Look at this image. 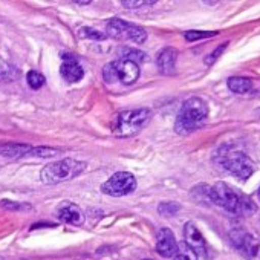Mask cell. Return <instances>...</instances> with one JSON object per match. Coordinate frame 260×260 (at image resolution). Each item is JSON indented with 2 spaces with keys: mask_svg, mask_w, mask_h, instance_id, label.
Segmentation results:
<instances>
[{
  "mask_svg": "<svg viewBox=\"0 0 260 260\" xmlns=\"http://www.w3.org/2000/svg\"><path fill=\"white\" fill-rule=\"evenodd\" d=\"M210 202L216 204L217 207L223 208L226 213L234 216H248L255 211V205L248 196L237 193L233 187H230L225 182H217L211 187Z\"/></svg>",
  "mask_w": 260,
  "mask_h": 260,
  "instance_id": "obj_1",
  "label": "cell"
},
{
  "mask_svg": "<svg viewBox=\"0 0 260 260\" xmlns=\"http://www.w3.org/2000/svg\"><path fill=\"white\" fill-rule=\"evenodd\" d=\"M208 116V106L202 98H188L178 112L175 130L179 135H188L201 128Z\"/></svg>",
  "mask_w": 260,
  "mask_h": 260,
  "instance_id": "obj_2",
  "label": "cell"
},
{
  "mask_svg": "<svg viewBox=\"0 0 260 260\" xmlns=\"http://www.w3.org/2000/svg\"><path fill=\"white\" fill-rule=\"evenodd\" d=\"M214 161L225 172L237 176L239 179H248L254 172V162L249 159V156L233 146H222L216 152Z\"/></svg>",
  "mask_w": 260,
  "mask_h": 260,
  "instance_id": "obj_3",
  "label": "cell"
},
{
  "mask_svg": "<svg viewBox=\"0 0 260 260\" xmlns=\"http://www.w3.org/2000/svg\"><path fill=\"white\" fill-rule=\"evenodd\" d=\"M152 110L141 107V109H132L124 110L116 115L112 127V134L118 138H127L138 134L140 130L150 121Z\"/></svg>",
  "mask_w": 260,
  "mask_h": 260,
  "instance_id": "obj_4",
  "label": "cell"
},
{
  "mask_svg": "<svg viewBox=\"0 0 260 260\" xmlns=\"http://www.w3.org/2000/svg\"><path fill=\"white\" fill-rule=\"evenodd\" d=\"M84 169H86V162L64 158L61 161L46 166L40 173V179L45 185H55V184L77 178L78 175L84 172Z\"/></svg>",
  "mask_w": 260,
  "mask_h": 260,
  "instance_id": "obj_5",
  "label": "cell"
},
{
  "mask_svg": "<svg viewBox=\"0 0 260 260\" xmlns=\"http://www.w3.org/2000/svg\"><path fill=\"white\" fill-rule=\"evenodd\" d=\"M103 78L106 83H121L125 86L134 84L140 78V66L128 60H115L103 68Z\"/></svg>",
  "mask_w": 260,
  "mask_h": 260,
  "instance_id": "obj_6",
  "label": "cell"
},
{
  "mask_svg": "<svg viewBox=\"0 0 260 260\" xmlns=\"http://www.w3.org/2000/svg\"><path fill=\"white\" fill-rule=\"evenodd\" d=\"M106 36H110L116 40H130L137 45H141L147 39V32L144 28L124 22L121 19H110L106 25Z\"/></svg>",
  "mask_w": 260,
  "mask_h": 260,
  "instance_id": "obj_7",
  "label": "cell"
},
{
  "mask_svg": "<svg viewBox=\"0 0 260 260\" xmlns=\"http://www.w3.org/2000/svg\"><path fill=\"white\" fill-rule=\"evenodd\" d=\"M135 188H137V178L128 172H118L112 175L101 185V191L113 198L125 196L128 193H132Z\"/></svg>",
  "mask_w": 260,
  "mask_h": 260,
  "instance_id": "obj_8",
  "label": "cell"
},
{
  "mask_svg": "<svg viewBox=\"0 0 260 260\" xmlns=\"http://www.w3.org/2000/svg\"><path fill=\"white\" fill-rule=\"evenodd\" d=\"M230 239H231V243L236 246V249L240 251L246 258L255 260L258 257V254H260V243L246 230H243V228H234L230 233Z\"/></svg>",
  "mask_w": 260,
  "mask_h": 260,
  "instance_id": "obj_9",
  "label": "cell"
},
{
  "mask_svg": "<svg viewBox=\"0 0 260 260\" xmlns=\"http://www.w3.org/2000/svg\"><path fill=\"white\" fill-rule=\"evenodd\" d=\"M156 251L159 255L169 258L178 252V242L169 228H159L156 233Z\"/></svg>",
  "mask_w": 260,
  "mask_h": 260,
  "instance_id": "obj_10",
  "label": "cell"
},
{
  "mask_svg": "<svg viewBox=\"0 0 260 260\" xmlns=\"http://www.w3.org/2000/svg\"><path fill=\"white\" fill-rule=\"evenodd\" d=\"M184 237H185V245L196 254V255H205L207 252V243L201 231L196 228L193 222H187L184 226Z\"/></svg>",
  "mask_w": 260,
  "mask_h": 260,
  "instance_id": "obj_11",
  "label": "cell"
},
{
  "mask_svg": "<svg viewBox=\"0 0 260 260\" xmlns=\"http://www.w3.org/2000/svg\"><path fill=\"white\" fill-rule=\"evenodd\" d=\"M63 63L60 68V74L61 77L68 81V83H77L83 78L84 71L81 68V64L78 63V60L71 55V54H61Z\"/></svg>",
  "mask_w": 260,
  "mask_h": 260,
  "instance_id": "obj_12",
  "label": "cell"
},
{
  "mask_svg": "<svg viewBox=\"0 0 260 260\" xmlns=\"http://www.w3.org/2000/svg\"><path fill=\"white\" fill-rule=\"evenodd\" d=\"M57 216L60 220L66 222V223H71V225H75V226H80L84 223V213L83 210L72 204V202H61L57 208Z\"/></svg>",
  "mask_w": 260,
  "mask_h": 260,
  "instance_id": "obj_13",
  "label": "cell"
},
{
  "mask_svg": "<svg viewBox=\"0 0 260 260\" xmlns=\"http://www.w3.org/2000/svg\"><path fill=\"white\" fill-rule=\"evenodd\" d=\"M178 49L167 46L164 49H161L156 55V64L158 69L162 75H173L175 69H176V61H178Z\"/></svg>",
  "mask_w": 260,
  "mask_h": 260,
  "instance_id": "obj_14",
  "label": "cell"
},
{
  "mask_svg": "<svg viewBox=\"0 0 260 260\" xmlns=\"http://www.w3.org/2000/svg\"><path fill=\"white\" fill-rule=\"evenodd\" d=\"M31 150H32V146L20 144V143H10L5 146H0V155L5 158H14V159L29 155Z\"/></svg>",
  "mask_w": 260,
  "mask_h": 260,
  "instance_id": "obj_15",
  "label": "cell"
},
{
  "mask_svg": "<svg viewBox=\"0 0 260 260\" xmlns=\"http://www.w3.org/2000/svg\"><path fill=\"white\" fill-rule=\"evenodd\" d=\"M226 84L228 89L234 93H246L252 89V81L246 77H230Z\"/></svg>",
  "mask_w": 260,
  "mask_h": 260,
  "instance_id": "obj_16",
  "label": "cell"
},
{
  "mask_svg": "<svg viewBox=\"0 0 260 260\" xmlns=\"http://www.w3.org/2000/svg\"><path fill=\"white\" fill-rule=\"evenodd\" d=\"M119 57L121 60H128V61H134L140 66L141 61L146 60V54L143 51L134 49V48H121L119 49Z\"/></svg>",
  "mask_w": 260,
  "mask_h": 260,
  "instance_id": "obj_17",
  "label": "cell"
},
{
  "mask_svg": "<svg viewBox=\"0 0 260 260\" xmlns=\"http://www.w3.org/2000/svg\"><path fill=\"white\" fill-rule=\"evenodd\" d=\"M61 150L60 149H55V147H45V146H40V147H32L31 150V156H40V158H54L57 155H60Z\"/></svg>",
  "mask_w": 260,
  "mask_h": 260,
  "instance_id": "obj_18",
  "label": "cell"
},
{
  "mask_svg": "<svg viewBox=\"0 0 260 260\" xmlns=\"http://www.w3.org/2000/svg\"><path fill=\"white\" fill-rule=\"evenodd\" d=\"M179 210H181V207H179V204H176V202H161L159 207H158L159 214H162V216H166V217L175 216Z\"/></svg>",
  "mask_w": 260,
  "mask_h": 260,
  "instance_id": "obj_19",
  "label": "cell"
},
{
  "mask_svg": "<svg viewBox=\"0 0 260 260\" xmlns=\"http://www.w3.org/2000/svg\"><path fill=\"white\" fill-rule=\"evenodd\" d=\"M28 84H29L31 89L37 90L45 84V77L37 71H29L28 72Z\"/></svg>",
  "mask_w": 260,
  "mask_h": 260,
  "instance_id": "obj_20",
  "label": "cell"
},
{
  "mask_svg": "<svg viewBox=\"0 0 260 260\" xmlns=\"http://www.w3.org/2000/svg\"><path fill=\"white\" fill-rule=\"evenodd\" d=\"M214 36H217V32H214V31H187L184 34L185 40H188V42H196V40L208 39V37H214Z\"/></svg>",
  "mask_w": 260,
  "mask_h": 260,
  "instance_id": "obj_21",
  "label": "cell"
},
{
  "mask_svg": "<svg viewBox=\"0 0 260 260\" xmlns=\"http://www.w3.org/2000/svg\"><path fill=\"white\" fill-rule=\"evenodd\" d=\"M78 36L81 39H92V40H104L107 37L104 32H100V31H96L93 28H81L78 31Z\"/></svg>",
  "mask_w": 260,
  "mask_h": 260,
  "instance_id": "obj_22",
  "label": "cell"
},
{
  "mask_svg": "<svg viewBox=\"0 0 260 260\" xmlns=\"http://www.w3.org/2000/svg\"><path fill=\"white\" fill-rule=\"evenodd\" d=\"M175 260H198V255L187 246H178V252L175 254Z\"/></svg>",
  "mask_w": 260,
  "mask_h": 260,
  "instance_id": "obj_23",
  "label": "cell"
},
{
  "mask_svg": "<svg viewBox=\"0 0 260 260\" xmlns=\"http://www.w3.org/2000/svg\"><path fill=\"white\" fill-rule=\"evenodd\" d=\"M226 46H228V43H222V45H219L210 55H207V58H205V64H208V66H211L219 57H220V54L226 49Z\"/></svg>",
  "mask_w": 260,
  "mask_h": 260,
  "instance_id": "obj_24",
  "label": "cell"
},
{
  "mask_svg": "<svg viewBox=\"0 0 260 260\" xmlns=\"http://www.w3.org/2000/svg\"><path fill=\"white\" fill-rule=\"evenodd\" d=\"M156 2H153V0H150V2H141V0H124L122 2V7H125V8H141V7H152V5H155Z\"/></svg>",
  "mask_w": 260,
  "mask_h": 260,
  "instance_id": "obj_25",
  "label": "cell"
},
{
  "mask_svg": "<svg viewBox=\"0 0 260 260\" xmlns=\"http://www.w3.org/2000/svg\"><path fill=\"white\" fill-rule=\"evenodd\" d=\"M0 204H2L4 208H7V210H14V211H19V210H29V208H31V205L20 204V202H11V201H2Z\"/></svg>",
  "mask_w": 260,
  "mask_h": 260,
  "instance_id": "obj_26",
  "label": "cell"
},
{
  "mask_svg": "<svg viewBox=\"0 0 260 260\" xmlns=\"http://www.w3.org/2000/svg\"><path fill=\"white\" fill-rule=\"evenodd\" d=\"M257 115H258V116H260V109H258V110H257Z\"/></svg>",
  "mask_w": 260,
  "mask_h": 260,
  "instance_id": "obj_27",
  "label": "cell"
},
{
  "mask_svg": "<svg viewBox=\"0 0 260 260\" xmlns=\"http://www.w3.org/2000/svg\"><path fill=\"white\" fill-rule=\"evenodd\" d=\"M258 199H260V188H258Z\"/></svg>",
  "mask_w": 260,
  "mask_h": 260,
  "instance_id": "obj_28",
  "label": "cell"
},
{
  "mask_svg": "<svg viewBox=\"0 0 260 260\" xmlns=\"http://www.w3.org/2000/svg\"><path fill=\"white\" fill-rule=\"evenodd\" d=\"M146 260H152V258H146Z\"/></svg>",
  "mask_w": 260,
  "mask_h": 260,
  "instance_id": "obj_29",
  "label": "cell"
}]
</instances>
